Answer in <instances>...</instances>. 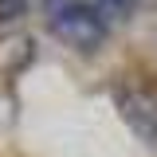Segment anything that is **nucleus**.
<instances>
[{
  "mask_svg": "<svg viewBox=\"0 0 157 157\" xmlns=\"http://www.w3.org/2000/svg\"><path fill=\"white\" fill-rule=\"evenodd\" d=\"M114 106H118V118L145 145H157V98H149L145 90H134V86H118Z\"/></svg>",
  "mask_w": 157,
  "mask_h": 157,
  "instance_id": "obj_2",
  "label": "nucleus"
},
{
  "mask_svg": "<svg viewBox=\"0 0 157 157\" xmlns=\"http://www.w3.org/2000/svg\"><path fill=\"white\" fill-rule=\"evenodd\" d=\"M51 36H59L63 43H71L78 51H94L98 43L106 39V20L94 4L82 0H67L63 8L51 12Z\"/></svg>",
  "mask_w": 157,
  "mask_h": 157,
  "instance_id": "obj_1",
  "label": "nucleus"
},
{
  "mask_svg": "<svg viewBox=\"0 0 157 157\" xmlns=\"http://www.w3.org/2000/svg\"><path fill=\"white\" fill-rule=\"evenodd\" d=\"M28 16V0H0V24H16Z\"/></svg>",
  "mask_w": 157,
  "mask_h": 157,
  "instance_id": "obj_3",
  "label": "nucleus"
}]
</instances>
